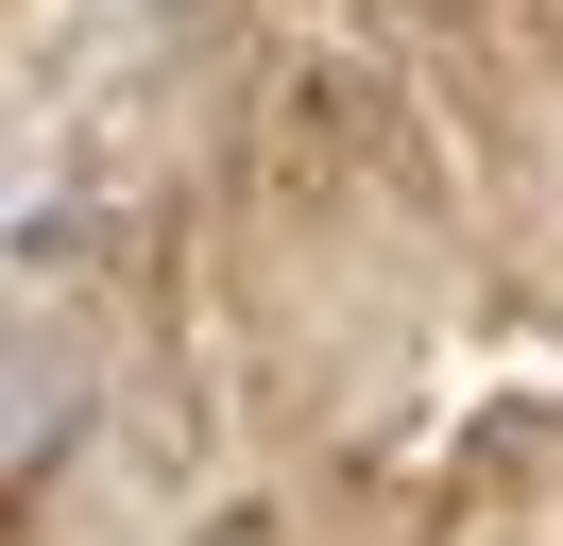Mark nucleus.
I'll list each match as a JSON object with an SVG mask.
<instances>
[{
    "label": "nucleus",
    "instance_id": "nucleus-1",
    "mask_svg": "<svg viewBox=\"0 0 563 546\" xmlns=\"http://www.w3.org/2000/svg\"><path fill=\"white\" fill-rule=\"evenodd\" d=\"M52 444H69V393H52L35 359H0V478H35Z\"/></svg>",
    "mask_w": 563,
    "mask_h": 546
}]
</instances>
